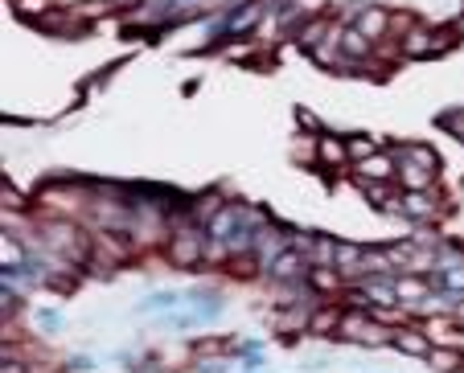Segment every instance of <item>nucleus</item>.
Returning <instances> with one entry per match:
<instances>
[{
    "instance_id": "obj_15",
    "label": "nucleus",
    "mask_w": 464,
    "mask_h": 373,
    "mask_svg": "<svg viewBox=\"0 0 464 373\" xmlns=\"http://www.w3.org/2000/svg\"><path fill=\"white\" fill-rule=\"evenodd\" d=\"M345 49H349V53H366L370 49L366 33H345Z\"/></svg>"
},
{
    "instance_id": "obj_17",
    "label": "nucleus",
    "mask_w": 464,
    "mask_h": 373,
    "mask_svg": "<svg viewBox=\"0 0 464 373\" xmlns=\"http://www.w3.org/2000/svg\"><path fill=\"white\" fill-rule=\"evenodd\" d=\"M362 172H366V177H387V172H391V164H387V160H378V156H374V160L366 156V164H362Z\"/></svg>"
},
{
    "instance_id": "obj_14",
    "label": "nucleus",
    "mask_w": 464,
    "mask_h": 373,
    "mask_svg": "<svg viewBox=\"0 0 464 373\" xmlns=\"http://www.w3.org/2000/svg\"><path fill=\"white\" fill-rule=\"evenodd\" d=\"M337 263H341L345 271H353V267H362V251L349 246V242H341V246H337Z\"/></svg>"
},
{
    "instance_id": "obj_10",
    "label": "nucleus",
    "mask_w": 464,
    "mask_h": 373,
    "mask_svg": "<svg viewBox=\"0 0 464 373\" xmlns=\"http://www.w3.org/2000/svg\"><path fill=\"white\" fill-rule=\"evenodd\" d=\"M394 287H399V300H423V296H427V283L415 279V275H403Z\"/></svg>"
},
{
    "instance_id": "obj_6",
    "label": "nucleus",
    "mask_w": 464,
    "mask_h": 373,
    "mask_svg": "<svg viewBox=\"0 0 464 373\" xmlns=\"http://www.w3.org/2000/svg\"><path fill=\"white\" fill-rule=\"evenodd\" d=\"M387 21H391V17H387L382 8H366V13L358 17V33H366V37H378V33L387 29Z\"/></svg>"
},
{
    "instance_id": "obj_2",
    "label": "nucleus",
    "mask_w": 464,
    "mask_h": 373,
    "mask_svg": "<svg viewBox=\"0 0 464 373\" xmlns=\"http://www.w3.org/2000/svg\"><path fill=\"white\" fill-rule=\"evenodd\" d=\"M337 336H345V341H362V345H374V341H382V332L366 328V324H362V316H345L341 328H337Z\"/></svg>"
},
{
    "instance_id": "obj_22",
    "label": "nucleus",
    "mask_w": 464,
    "mask_h": 373,
    "mask_svg": "<svg viewBox=\"0 0 464 373\" xmlns=\"http://www.w3.org/2000/svg\"><path fill=\"white\" fill-rule=\"evenodd\" d=\"M37 320L46 324V332H58V328H62V320H58V312H42Z\"/></svg>"
},
{
    "instance_id": "obj_7",
    "label": "nucleus",
    "mask_w": 464,
    "mask_h": 373,
    "mask_svg": "<svg viewBox=\"0 0 464 373\" xmlns=\"http://www.w3.org/2000/svg\"><path fill=\"white\" fill-rule=\"evenodd\" d=\"M296 271H300V255H292V251L271 258V275H275V279H292Z\"/></svg>"
},
{
    "instance_id": "obj_3",
    "label": "nucleus",
    "mask_w": 464,
    "mask_h": 373,
    "mask_svg": "<svg viewBox=\"0 0 464 373\" xmlns=\"http://www.w3.org/2000/svg\"><path fill=\"white\" fill-rule=\"evenodd\" d=\"M394 349L407 353V357H432V345H427V336L423 332H394Z\"/></svg>"
},
{
    "instance_id": "obj_13",
    "label": "nucleus",
    "mask_w": 464,
    "mask_h": 373,
    "mask_svg": "<svg viewBox=\"0 0 464 373\" xmlns=\"http://www.w3.org/2000/svg\"><path fill=\"white\" fill-rule=\"evenodd\" d=\"M185 296H177V291H152L148 300H140V308L144 312H152V308H173V303H181Z\"/></svg>"
},
{
    "instance_id": "obj_8",
    "label": "nucleus",
    "mask_w": 464,
    "mask_h": 373,
    "mask_svg": "<svg viewBox=\"0 0 464 373\" xmlns=\"http://www.w3.org/2000/svg\"><path fill=\"white\" fill-rule=\"evenodd\" d=\"M259 13H263V4H259V0H255V4H246L243 13H234V17H230V33H246L251 25L259 21Z\"/></svg>"
},
{
    "instance_id": "obj_1",
    "label": "nucleus",
    "mask_w": 464,
    "mask_h": 373,
    "mask_svg": "<svg viewBox=\"0 0 464 373\" xmlns=\"http://www.w3.org/2000/svg\"><path fill=\"white\" fill-rule=\"evenodd\" d=\"M197 251H201L197 230H177V238H173V258H177L181 267H189V263H197Z\"/></svg>"
},
{
    "instance_id": "obj_19",
    "label": "nucleus",
    "mask_w": 464,
    "mask_h": 373,
    "mask_svg": "<svg viewBox=\"0 0 464 373\" xmlns=\"http://www.w3.org/2000/svg\"><path fill=\"white\" fill-rule=\"evenodd\" d=\"M0 251H4V263H21V246H17V242H13V238H4V246H0Z\"/></svg>"
},
{
    "instance_id": "obj_4",
    "label": "nucleus",
    "mask_w": 464,
    "mask_h": 373,
    "mask_svg": "<svg viewBox=\"0 0 464 373\" xmlns=\"http://www.w3.org/2000/svg\"><path fill=\"white\" fill-rule=\"evenodd\" d=\"M366 300H374V303H382V308H391L394 300H399V287H394L387 275H374V279L366 283Z\"/></svg>"
},
{
    "instance_id": "obj_20",
    "label": "nucleus",
    "mask_w": 464,
    "mask_h": 373,
    "mask_svg": "<svg viewBox=\"0 0 464 373\" xmlns=\"http://www.w3.org/2000/svg\"><path fill=\"white\" fill-rule=\"evenodd\" d=\"M349 152H353V156H370V152H374V144L358 136V140H349Z\"/></svg>"
},
{
    "instance_id": "obj_9",
    "label": "nucleus",
    "mask_w": 464,
    "mask_h": 373,
    "mask_svg": "<svg viewBox=\"0 0 464 373\" xmlns=\"http://www.w3.org/2000/svg\"><path fill=\"white\" fill-rule=\"evenodd\" d=\"M427 361H432V369H440V373H456V369L464 365L460 353H452V349H436L432 357H427Z\"/></svg>"
},
{
    "instance_id": "obj_18",
    "label": "nucleus",
    "mask_w": 464,
    "mask_h": 373,
    "mask_svg": "<svg viewBox=\"0 0 464 373\" xmlns=\"http://www.w3.org/2000/svg\"><path fill=\"white\" fill-rule=\"evenodd\" d=\"M313 283H317L320 291H333V283H337V275H333V271H325V267H320V271H313Z\"/></svg>"
},
{
    "instance_id": "obj_16",
    "label": "nucleus",
    "mask_w": 464,
    "mask_h": 373,
    "mask_svg": "<svg viewBox=\"0 0 464 373\" xmlns=\"http://www.w3.org/2000/svg\"><path fill=\"white\" fill-rule=\"evenodd\" d=\"M411 160H415L419 168H436V156H432L423 144H415V148H411Z\"/></svg>"
},
{
    "instance_id": "obj_11",
    "label": "nucleus",
    "mask_w": 464,
    "mask_h": 373,
    "mask_svg": "<svg viewBox=\"0 0 464 373\" xmlns=\"http://www.w3.org/2000/svg\"><path fill=\"white\" fill-rule=\"evenodd\" d=\"M345 152H349V144L333 140V136H325V140H320V160H325V164H341Z\"/></svg>"
},
{
    "instance_id": "obj_5",
    "label": "nucleus",
    "mask_w": 464,
    "mask_h": 373,
    "mask_svg": "<svg viewBox=\"0 0 464 373\" xmlns=\"http://www.w3.org/2000/svg\"><path fill=\"white\" fill-rule=\"evenodd\" d=\"M239 222H243V213H239V210H222L218 217L210 222V238H214V242H226V238L234 234V226H239Z\"/></svg>"
},
{
    "instance_id": "obj_23",
    "label": "nucleus",
    "mask_w": 464,
    "mask_h": 373,
    "mask_svg": "<svg viewBox=\"0 0 464 373\" xmlns=\"http://www.w3.org/2000/svg\"><path fill=\"white\" fill-rule=\"evenodd\" d=\"M329 328H333V316H317L313 320V332H329Z\"/></svg>"
},
{
    "instance_id": "obj_12",
    "label": "nucleus",
    "mask_w": 464,
    "mask_h": 373,
    "mask_svg": "<svg viewBox=\"0 0 464 373\" xmlns=\"http://www.w3.org/2000/svg\"><path fill=\"white\" fill-rule=\"evenodd\" d=\"M185 303H194V308L201 312V316H214V312L222 308V300H218V296H206V291H189V296H185Z\"/></svg>"
},
{
    "instance_id": "obj_24",
    "label": "nucleus",
    "mask_w": 464,
    "mask_h": 373,
    "mask_svg": "<svg viewBox=\"0 0 464 373\" xmlns=\"http://www.w3.org/2000/svg\"><path fill=\"white\" fill-rule=\"evenodd\" d=\"M0 373H21V365H17V361H4V369Z\"/></svg>"
},
{
    "instance_id": "obj_21",
    "label": "nucleus",
    "mask_w": 464,
    "mask_h": 373,
    "mask_svg": "<svg viewBox=\"0 0 464 373\" xmlns=\"http://www.w3.org/2000/svg\"><path fill=\"white\" fill-rule=\"evenodd\" d=\"M407 210H411V213H427V210H432V201L415 193V197H407Z\"/></svg>"
}]
</instances>
